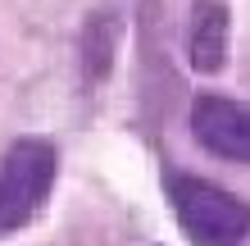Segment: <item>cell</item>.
Wrapping results in <instances>:
<instances>
[{"instance_id":"cell-1","label":"cell","mask_w":250,"mask_h":246,"mask_svg":"<svg viewBox=\"0 0 250 246\" xmlns=\"http://www.w3.org/2000/svg\"><path fill=\"white\" fill-rule=\"evenodd\" d=\"M60 178V151L46 137H14L0 155V237L19 233L46 210Z\"/></svg>"},{"instance_id":"cell-2","label":"cell","mask_w":250,"mask_h":246,"mask_svg":"<svg viewBox=\"0 0 250 246\" xmlns=\"http://www.w3.org/2000/svg\"><path fill=\"white\" fill-rule=\"evenodd\" d=\"M168 201L178 228L196 246H241L250 237V205L196 173H168Z\"/></svg>"},{"instance_id":"cell-3","label":"cell","mask_w":250,"mask_h":246,"mask_svg":"<svg viewBox=\"0 0 250 246\" xmlns=\"http://www.w3.org/2000/svg\"><path fill=\"white\" fill-rule=\"evenodd\" d=\"M191 137L218 160L250 164V105L218 91H200L191 100Z\"/></svg>"},{"instance_id":"cell-4","label":"cell","mask_w":250,"mask_h":246,"mask_svg":"<svg viewBox=\"0 0 250 246\" xmlns=\"http://www.w3.org/2000/svg\"><path fill=\"white\" fill-rule=\"evenodd\" d=\"M228 41H232V14L223 0H196L187 23V60L196 73H218L228 64Z\"/></svg>"},{"instance_id":"cell-5","label":"cell","mask_w":250,"mask_h":246,"mask_svg":"<svg viewBox=\"0 0 250 246\" xmlns=\"http://www.w3.org/2000/svg\"><path fill=\"white\" fill-rule=\"evenodd\" d=\"M119 41H123V19L109 9L86 14L82 37H78V60H82V82L96 87L114 73V60H119Z\"/></svg>"},{"instance_id":"cell-6","label":"cell","mask_w":250,"mask_h":246,"mask_svg":"<svg viewBox=\"0 0 250 246\" xmlns=\"http://www.w3.org/2000/svg\"><path fill=\"white\" fill-rule=\"evenodd\" d=\"M241 246H250V242H241Z\"/></svg>"}]
</instances>
